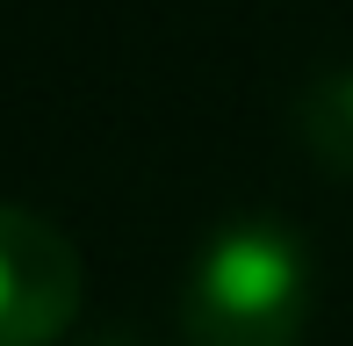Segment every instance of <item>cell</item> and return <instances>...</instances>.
Segmentation results:
<instances>
[{"label": "cell", "mask_w": 353, "mask_h": 346, "mask_svg": "<svg viewBox=\"0 0 353 346\" xmlns=\"http://www.w3.org/2000/svg\"><path fill=\"white\" fill-rule=\"evenodd\" d=\"M296 137L325 173L353 181V72H325L296 101Z\"/></svg>", "instance_id": "cell-3"}, {"label": "cell", "mask_w": 353, "mask_h": 346, "mask_svg": "<svg viewBox=\"0 0 353 346\" xmlns=\"http://www.w3.org/2000/svg\"><path fill=\"white\" fill-rule=\"evenodd\" d=\"M94 346H144V339H137V332H101Z\"/></svg>", "instance_id": "cell-4"}, {"label": "cell", "mask_w": 353, "mask_h": 346, "mask_svg": "<svg viewBox=\"0 0 353 346\" xmlns=\"http://www.w3.org/2000/svg\"><path fill=\"white\" fill-rule=\"evenodd\" d=\"M310 253L274 216H238L195 253L181 281L188 346H303Z\"/></svg>", "instance_id": "cell-1"}, {"label": "cell", "mask_w": 353, "mask_h": 346, "mask_svg": "<svg viewBox=\"0 0 353 346\" xmlns=\"http://www.w3.org/2000/svg\"><path fill=\"white\" fill-rule=\"evenodd\" d=\"M79 245L51 216L0 202V346H58L79 318Z\"/></svg>", "instance_id": "cell-2"}]
</instances>
